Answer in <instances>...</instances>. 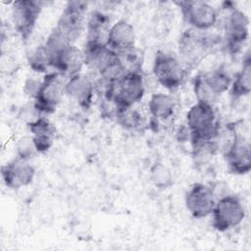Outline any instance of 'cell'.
Wrapping results in <instances>:
<instances>
[{
    "mask_svg": "<svg viewBox=\"0 0 251 251\" xmlns=\"http://www.w3.org/2000/svg\"><path fill=\"white\" fill-rule=\"evenodd\" d=\"M231 81L232 76L224 64L209 73L195 75L193 78V91L197 102L214 105L217 97L229 89Z\"/></svg>",
    "mask_w": 251,
    "mask_h": 251,
    "instance_id": "cell-6",
    "label": "cell"
},
{
    "mask_svg": "<svg viewBox=\"0 0 251 251\" xmlns=\"http://www.w3.org/2000/svg\"><path fill=\"white\" fill-rule=\"evenodd\" d=\"M29 68L36 73H45L51 69V55L44 43L38 45L27 56Z\"/></svg>",
    "mask_w": 251,
    "mask_h": 251,
    "instance_id": "cell-24",
    "label": "cell"
},
{
    "mask_svg": "<svg viewBox=\"0 0 251 251\" xmlns=\"http://www.w3.org/2000/svg\"><path fill=\"white\" fill-rule=\"evenodd\" d=\"M35 168L27 160L16 157L1 166V177L10 189H20L32 183L35 177Z\"/></svg>",
    "mask_w": 251,
    "mask_h": 251,
    "instance_id": "cell-15",
    "label": "cell"
},
{
    "mask_svg": "<svg viewBox=\"0 0 251 251\" xmlns=\"http://www.w3.org/2000/svg\"><path fill=\"white\" fill-rule=\"evenodd\" d=\"M211 216L213 227L220 232H226L243 222L246 211L238 196L228 194L216 201Z\"/></svg>",
    "mask_w": 251,
    "mask_h": 251,
    "instance_id": "cell-9",
    "label": "cell"
},
{
    "mask_svg": "<svg viewBox=\"0 0 251 251\" xmlns=\"http://www.w3.org/2000/svg\"><path fill=\"white\" fill-rule=\"evenodd\" d=\"M231 98L235 101L251 93V57L250 52L245 55L240 70L232 77L229 87Z\"/></svg>",
    "mask_w": 251,
    "mask_h": 251,
    "instance_id": "cell-21",
    "label": "cell"
},
{
    "mask_svg": "<svg viewBox=\"0 0 251 251\" xmlns=\"http://www.w3.org/2000/svg\"><path fill=\"white\" fill-rule=\"evenodd\" d=\"M95 84L85 75L77 74L66 79L65 94L76 102L83 110H88L93 101Z\"/></svg>",
    "mask_w": 251,
    "mask_h": 251,
    "instance_id": "cell-17",
    "label": "cell"
},
{
    "mask_svg": "<svg viewBox=\"0 0 251 251\" xmlns=\"http://www.w3.org/2000/svg\"><path fill=\"white\" fill-rule=\"evenodd\" d=\"M176 4L180 9L183 20L191 28L208 31L218 22V11L206 1L183 0Z\"/></svg>",
    "mask_w": 251,
    "mask_h": 251,
    "instance_id": "cell-12",
    "label": "cell"
},
{
    "mask_svg": "<svg viewBox=\"0 0 251 251\" xmlns=\"http://www.w3.org/2000/svg\"><path fill=\"white\" fill-rule=\"evenodd\" d=\"M82 52L84 65L99 75L102 83L112 82L126 74L118 54L107 44L85 42Z\"/></svg>",
    "mask_w": 251,
    "mask_h": 251,
    "instance_id": "cell-4",
    "label": "cell"
},
{
    "mask_svg": "<svg viewBox=\"0 0 251 251\" xmlns=\"http://www.w3.org/2000/svg\"><path fill=\"white\" fill-rule=\"evenodd\" d=\"M83 66V52L75 44L67 45L51 53V68L66 78L80 74Z\"/></svg>",
    "mask_w": 251,
    "mask_h": 251,
    "instance_id": "cell-16",
    "label": "cell"
},
{
    "mask_svg": "<svg viewBox=\"0 0 251 251\" xmlns=\"http://www.w3.org/2000/svg\"><path fill=\"white\" fill-rule=\"evenodd\" d=\"M43 10V2L35 0H16L11 6L14 28L26 41L32 34Z\"/></svg>",
    "mask_w": 251,
    "mask_h": 251,
    "instance_id": "cell-11",
    "label": "cell"
},
{
    "mask_svg": "<svg viewBox=\"0 0 251 251\" xmlns=\"http://www.w3.org/2000/svg\"><path fill=\"white\" fill-rule=\"evenodd\" d=\"M152 72L157 81L169 91L176 90L182 84L186 74L185 68L176 56L162 50L154 57Z\"/></svg>",
    "mask_w": 251,
    "mask_h": 251,
    "instance_id": "cell-10",
    "label": "cell"
},
{
    "mask_svg": "<svg viewBox=\"0 0 251 251\" xmlns=\"http://www.w3.org/2000/svg\"><path fill=\"white\" fill-rule=\"evenodd\" d=\"M185 118L192 145L212 141L219 135L220 124L214 105L196 102L189 108Z\"/></svg>",
    "mask_w": 251,
    "mask_h": 251,
    "instance_id": "cell-3",
    "label": "cell"
},
{
    "mask_svg": "<svg viewBox=\"0 0 251 251\" xmlns=\"http://www.w3.org/2000/svg\"><path fill=\"white\" fill-rule=\"evenodd\" d=\"M227 15L224 23V42L226 51L236 55L249 37V18L232 2H225Z\"/></svg>",
    "mask_w": 251,
    "mask_h": 251,
    "instance_id": "cell-7",
    "label": "cell"
},
{
    "mask_svg": "<svg viewBox=\"0 0 251 251\" xmlns=\"http://www.w3.org/2000/svg\"><path fill=\"white\" fill-rule=\"evenodd\" d=\"M111 25V19L109 15L98 10L92 11L86 21L85 42L107 44Z\"/></svg>",
    "mask_w": 251,
    "mask_h": 251,
    "instance_id": "cell-20",
    "label": "cell"
},
{
    "mask_svg": "<svg viewBox=\"0 0 251 251\" xmlns=\"http://www.w3.org/2000/svg\"><path fill=\"white\" fill-rule=\"evenodd\" d=\"M224 159L230 174L244 176L251 171L250 141L237 131H232L229 143L224 149Z\"/></svg>",
    "mask_w": 251,
    "mask_h": 251,
    "instance_id": "cell-13",
    "label": "cell"
},
{
    "mask_svg": "<svg viewBox=\"0 0 251 251\" xmlns=\"http://www.w3.org/2000/svg\"><path fill=\"white\" fill-rule=\"evenodd\" d=\"M86 2L69 1L51 32L65 43L74 44L86 26Z\"/></svg>",
    "mask_w": 251,
    "mask_h": 251,
    "instance_id": "cell-5",
    "label": "cell"
},
{
    "mask_svg": "<svg viewBox=\"0 0 251 251\" xmlns=\"http://www.w3.org/2000/svg\"><path fill=\"white\" fill-rule=\"evenodd\" d=\"M135 30L130 23L119 20L111 25L107 46L116 53L129 50L135 47Z\"/></svg>",
    "mask_w": 251,
    "mask_h": 251,
    "instance_id": "cell-19",
    "label": "cell"
},
{
    "mask_svg": "<svg viewBox=\"0 0 251 251\" xmlns=\"http://www.w3.org/2000/svg\"><path fill=\"white\" fill-rule=\"evenodd\" d=\"M219 39V36L191 27L182 31L178 38L177 49L179 60L185 70L197 67L212 52Z\"/></svg>",
    "mask_w": 251,
    "mask_h": 251,
    "instance_id": "cell-2",
    "label": "cell"
},
{
    "mask_svg": "<svg viewBox=\"0 0 251 251\" xmlns=\"http://www.w3.org/2000/svg\"><path fill=\"white\" fill-rule=\"evenodd\" d=\"M105 99L112 103L115 113L132 108L145 94L144 78L141 72H128L112 82L103 83Z\"/></svg>",
    "mask_w": 251,
    "mask_h": 251,
    "instance_id": "cell-1",
    "label": "cell"
},
{
    "mask_svg": "<svg viewBox=\"0 0 251 251\" xmlns=\"http://www.w3.org/2000/svg\"><path fill=\"white\" fill-rule=\"evenodd\" d=\"M149 176L153 185L160 190L169 189L174 184V176L171 170L162 162H155L151 166Z\"/></svg>",
    "mask_w": 251,
    "mask_h": 251,
    "instance_id": "cell-23",
    "label": "cell"
},
{
    "mask_svg": "<svg viewBox=\"0 0 251 251\" xmlns=\"http://www.w3.org/2000/svg\"><path fill=\"white\" fill-rule=\"evenodd\" d=\"M216 201L213 188L202 182L192 184L184 198L186 210L195 219H203L210 216Z\"/></svg>",
    "mask_w": 251,
    "mask_h": 251,
    "instance_id": "cell-14",
    "label": "cell"
},
{
    "mask_svg": "<svg viewBox=\"0 0 251 251\" xmlns=\"http://www.w3.org/2000/svg\"><path fill=\"white\" fill-rule=\"evenodd\" d=\"M65 78L55 71L45 74L33 95L34 108L39 114L50 115L57 110L65 94Z\"/></svg>",
    "mask_w": 251,
    "mask_h": 251,
    "instance_id": "cell-8",
    "label": "cell"
},
{
    "mask_svg": "<svg viewBox=\"0 0 251 251\" xmlns=\"http://www.w3.org/2000/svg\"><path fill=\"white\" fill-rule=\"evenodd\" d=\"M28 130L38 153H45L53 146L56 126L45 116H39L27 124Z\"/></svg>",
    "mask_w": 251,
    "mask_h": 251,
    "instance_id": "cell-18",
    "label": "cell"
},
{
    "mask_svg": "<svg viewBox=\"0 0 251 251\" xmlns=\"http://www.w3.org/2000/svg\"><path fill=\"white\" fill-rule=\"evenodd\" d=\"M17 157L29 161L37 152L31 135L22 136L16 143Z\"/></svg>",
    "mask_w": 251,
    "mask_h": 251,
    "instance_id": "cell-25",
    "label": "cell"
},
{
    "mask_svg": "<svg viewBox=\"0 0 251 251\" xmlns=\"http://www.w3.org/2000/svg\"><path fill=\"white\" fill-rule=\"evenodd\" d=\"M176 103L172 96L159 92L151 95L148 102V110L153 120L166 121L175 113Z\"/></svg>",
    "mask_w": 251,
    "mask_h": 251,
    "instance_id": "cell-22",
    "label": "cell"
}]
</instances>
